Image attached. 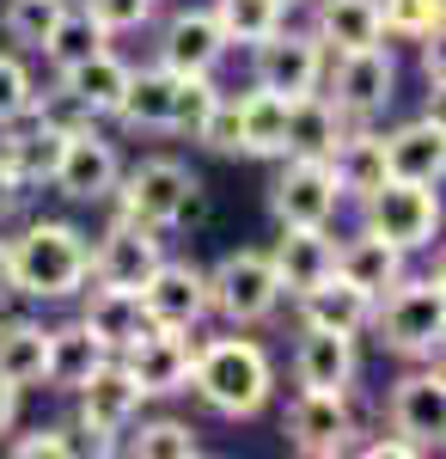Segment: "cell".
Wrapping results in <instances>:
<instances>
[{
    "label": "cell",
    "mask_w": 446,
    "mask_h": 459,
    "mask_svg": "<svg viewBox=\"0 0 446 459\" xmlns=\"http://www.w3.org/2000/svg\"><path fill=\"white\" fill-rule=\"evenodd\" d=\"M6 282L25 300H73L92 282V239L73 221H31L6 239Z\"/></svg>",
    "instance_id": "cell-1"
},
{
    "label": "cell",
    "mask_w": 446,
    "mask_h": 459,
    "mask_svg": "<svg viewBox=\"0 0 446 459\" xmlns=\"http://www.w3.org/2000/svg\"><path fill=\"white\" fill-rule=\"evenodd\" d=\"M190 392L202 398L214 417L251 423V417H263V404L275 398V361L257 337H214V343H196Z\"/></svg>",
    "instance_id": "cell-2"
},
{
    "label": "cell",
    "mask_w": 446,
    "mask_h": 459,
    "mask_svg": "<svg viewBox=\"0 0 446 459\" xmlns=\"http://www.w3.org/2000/svg\"><path fill=\"white\" fill-rule=\"evenodd\" d=\"M110 203H116V214H129L141 227H153V233H177L184 221H202L208 214V190L184 160L153 153V160H141L135 172L116 178Z\"/></svg>",
    "instance_id": "cell-3"
},
{
    "label": "cell",
    "mask_w": 446,
    "mask_h": 459,
    "mask_svg": "<svg viewBox=\"0 0 446 459\" xmlns=\"http://www.w3.org/2000/svg\"><path fill=\"white\" fill-rule=\"evenodd\" d=\"M379 343L404 361H434L446 337V288L441 276H398L373 300Z\"/></svg>",
    "instance_id": "cell-4"
},
{
    "label": "cell",
    "mask_w": 446,
    "mask_h": 459,
    "mask_svg": "<svg viewBox=\"0 0 446 459\" xmlns=\"http://www.w3.org/2000/svg\"><path fill=\"white\" fill-rule=\"evenodd\" d=\"M281 307V282H275L270 251H227L208 270V313H220L233 331H251Z\"/></svg>",
    "instance_id": "cell-5"
},
{
    "label": "cell",
    "mask_w": 446,
    "mask_h": 459,
    "mask_svg": "<svg viewBox=\"0 0 446 459\" xmlns=\"http://www.w3.org/2000/svg\"><path fill=\"white\" fill-rule=\"evenodd\" d=\"M73 398H80V435H86L80 447H86V454H116V435L135 423L141 404H147V398H141V386H135V374H129L116 355H110V361H99Z\"/></svg>",
    "instance_id": "cell-6"
},
{
    "label": "cell",
    "mask_w": 446,
    "mask_h": 459,
    "mask_svg": "<svg viewBox=\"0 0 446 459\" xmlns=\"http://www.w3.org/2000/svg\"><path fill=\"white\" fill-rule=\"evenodd\" d=\"M324 80H330L324 99L343 110V123H373V117H385V105L398 99V62H391L385 43L330 56V62H324Z\"/></svg>",
    "instance_id": "cell-7"
},
{
    "label": "cell",
    "mask_w": 446,
    "mask_h": 459,
    "mask_svg": "<svg viewBox=\"0 0 446 459\" xmlns=\"http://www.w3.org/2000/svg\"><path fill=\"white\" fill-rule=\"evenodd\" d=\"M361 203H367V233L391 239L398 251H422V246H434V233H441V196H434V184L385 178L373 196H361Z\"/></svg>",
    "instance_id": "cell-8"
},
{
    "label": "cell",
    "mask_w": 446,
    "mask_h": 459,
    "mask_svg": "<svg viewBox=\"0 0 446 459\" xmlns=\"http://www.w3.org/2000/svg\"><path fill=\"white\" fill-rule=\"evenodd\" d=\"M116 178H123V160H116V142L104 135L99 123H80V129L62 135L49 190H62L68 203H110Z\"/></svg>",
    "instance_id": "cell-9"
},
{
    "label": "cell",
    "mask_w": 446,
    "mask_h": 459,
    "mask_svg": "<svg viewBox=\"0 0 446 459\" xmlns=\"http://www.w3.org/2000/svg\"><path fill=\"white\" fill-rule=\"evenodd\" d=\"M343 203L330 160H312V153H281V172L270 184V214L281 227H330V214Z\"/></svg>",
    "instance_id": "cell-10"
},
{
    "label": "cell",
    "mask_w": 446,
    "mask_h": 459,
    "mask_svg": "<svg viewBox=\"0 0 446 459\" xmlns=\"http://www.w3.org/2000/svg\"><path fill=\"white\" fill-rule=\"evenodd\" d=\"M287 447L306 459H337L355 447V417H348V392H300L281 417Z\"/></svg>",
    "instance_id": "cell-11"
},
{
    "label": "cell",
    "mask_w": 446,
    "mask_h": 459,
    "mask_svg": "<svg viewBox=\"0 0 446 459\" xmlns=\"http://www.w3.org/2000/svg\"><path fill=\"white\" fill-rule=\"evenodd\" d=\"M159 257H166V233H153V227H141V221H129V214H116V221L99 233V246H92V282L141 288L153 270H159Z\"/></svg>",
    "instance_id": "cell-12"
},
{
    "label": "cell",
    "mask_w": 446,
    "mask_h": 459,
    "mask_svg": "<svg viewBox=\"0 0 446 459\" xmlns=\"http://www.w3.org/2000/svg\"><path fill=\"white\" fill-rule=\"evenodd\" d=\"M257 49V86H270L281 99H300V92H318L324 86V62H330V49L318 43L312 31H270L263 43H251Z\"/></svg>",
    "instance_id": "cell-13"
},
{
    "label": "cell",
    "mask_w": 446,
    "mask_h": 459,
    "mask_svg": "<svg viewBox=\"0 0 446 459\" xmlns=\"http://www.w3.org/2000/svg\"><path fill=\"white\" fill-rule=\"evenodd\" d=\"M141 307L159 331H196L208 318V270L190 257H159V270L141 282Z\"/></svg>",
    "instance_id": "cell-14"
},
{
    "label": "cell",
    "mask_w": 446,
    "mask_h": 459,
    "mask_svg": "<svg viewBox=\"0 0 446 459\" xmlns=\"http://www.w3.org/2000/svg\"><path fill=\"white\" fill-rule=\"evenodd\" d=\"M129 374H135L141 398H177V392H190V368H196V343H190V331H147L135 337L129 350L116 355Z\"/></svg>",
    "instance_id": "cell-15"
},
{
    "label": "cell",
    "mask_w": 446,
    "mask_h": 459,
    "mask_svg": "<svg viewBox=\"0 0 446 459\" xmlns=\"http://www.w3.org/2000/svg\"><path fill=\"white\" fill-rule=\"evenodd\" d=\"M391 429L416 441L422 454H434L441 447V429H446V380L441 368H416L404 374L398 386H391Z\"/></svg>",
    "instance_id": "cell-16"
},
{
    "label": "cell",
    "mask_w": 446,
    "mask_h": 459,
    "mask_svg": "<svg viewBox=\"0 0 446 459\" xmlns=\"http://www.w3.org/2000/svg\"><path fill=\"white\" fill-rule=\"evenodd\" d=\"M355 374H361V355H355L348 331H324V325L300 331V343H294V380H300V392H348Z\"/></svg>",
    "instance_id": "cell-17"
},
{
    "label": "cell",
    "mask_w": 446,
    "mask_h": 459,
    "mask_svg": "<svg viewBox=\"0 0 446 459\" xmlns=\"http://www.w3.org/2000/svg\"><path fill=\"white\" fill-rule=\"evenodd\" d=\"M385 147V178H410V184H441L446 172V123L441 110L416 117V123H398L391 135H379Z\"/></svg>",
    "instance_id": "cell-18"
},
{
    "label": "cell",
    "mask_w": 446,
    "mask_h": 459,
    "mask_svg": "<svg viewBox=\"0 0 446 459\" xmlns=\"http://www.w3.org/2000/svg\"><path fill=\"white\" fill-rule=\"evenodd\" d=\"M270 264L281 294H306L312 282H324L337 270V239H330V227H281Z\"/></svg>",
    "instance_id": "cell-19"
},
{
    "label": "cell",
    "mask_w": 446,
    "mask_h": 459,
    "mask_svg": "<svg viewBox=\"0 0 446 459\" xmlns=\"http://www.w3.org/2000/svg\"><path fill=\"white\" fill-rule=\"evenodd\" d=\"M227 49H233V43L220 37L214 13H177V19H166V31H159V68H172V74H214Z\"/></svg>",
    "instance_id": "cell-20"
},
{
    "label": "cell",
    "mask_w": 446,
    "mask_h": 459,
    "mask_svg": "<svg viewBox=\"0 0 446 459\" xmlns=\"http://www.w3.org/2000/svg\"><path fill=\"white\" fill-rule=\"evenodd\" d=\"M80 325H86V331H92L110 355H123L135 337H147V331H153V318H147V307H141V288H104V282H92Z\"/></svg>",
    "instance_id": "cell-21"
},
{
    "label": "cell",
    "mask_w": 446,
    "mask_h": 459,
    "mask_svg": "<svg viewBox=\"0 0 446 459\" xmlns=\"http://www.w3.org/2000/svg\"><path fill=\"white\" fill-rule=\"evenodd\" d=\"M56 153H62V129L37 123V117H19V123H0V166L13 172L19 190H37L56 172Z\"/></svg>",
    "instance_id": "cell-22"
},
{
    "label": "cell",
    "mask_w": 446,
    "mask_h": 459,
    "mask_svg": "<svg viewBox=\"0 0 446 459\" xmlns=\"http://www.w3.org/2000/svg\"><path fill=\"white\" fill-rule=\"evenodd\" d=\"M294 300H300V325H324V331H348V337H361L373 325V294L343 282L337 270L324 282H312L306 294H294Z\"/></svg>",
    "instance_id": "cell-23"
},
{
    "label": "cell",
    "mask_w": 446,
    "mask_h": 459,
    "mask_svg": "<svg viewBox=\"0 0 446 459\" xmlns=\"http://www.w3.org/2000/svg\"><path fill=\"white\" fill-rule=\"evenodd\" d=\"M239 110V153L244 160H281L287 153V99L270 86H251L233 99Z\"/></svg>",
    "instance_id": "cell-24"
},
{
    "label": "cell",
    "mask_w": 446,
    "mask_h": 459,
    "mask_svg": "<svg viewBox=\"0 0 446 459\" xmlns=\"http://www.w3.org/2000/svg\"><path fill=\"white\" fill-rule=\"evenodd\" d=\"M312 37H318L330 56H348V49H373V43H385L379 0H318Z\"/></svg>",
    "instance_id": "cell-25"
},
{
    "label": "cell",
    "mask_w": 446,
    "mask_h": 459,
    "mask_svg": "<svg viewBox=\"0 0 446 459\" xmlns=\"http://www.w3.org/2000/svg\"><path fill=\"white\" fill-rule=\"evenodd\" d=\"M172 99H177V74L172 68H129V86H123V105L110 123H123V129H153V135H166V123H172Z\"/></svg>",
    "instance_id": "cell-26"
},
{
    "label": "cell",
    "mask_w": 446,
    "mask_h": 459,
    "mask_svg": "<svg viewBox=\"0 0 446 459\" xmlns=\"http://www.w3.org/2000/svg\"><path fill=\"white\" fill-rule=\"evenodd\" d=\"M404 257H410V251H398L391 239H379V233H355V239H343V246H337V276L379 300L385 288L404 276Z\"/></svg>",
    "instance_id": "cell-27"
},
{
    "label": "cell",
    "mask_w": 446,
    "mask_h": 459,
    "mask_svg": "<svg viewBox=\"0 0 446 459\" xmlns=\"http://www.w3.org/2000/svg\"><path fill=\"white\" fill-rule=\"evenodd\" d=\"M56 80H62L73 99H80V110H86L92 123H104V117H116V105H123V86H129V62H123V56H110V49H99V56H86L80 68L56 74Z\"/></svg>",
    "instance_id": "cell-28"
},
{
    "label": "cell",
    "mask_w": 446,
    "mask_h": 459,
    "mask_svg": "<svg viewBox=\"0 0 446 459\" xmlns=\"http://www.w3.org/2000/svg\"><path fill=\"white\" fill-rule=\"evenodd\" d=\"M49 368V325L37 318H0V380L6 386H43Z\"/></svg>",
    "instance_id": "cell-29"
},
{
    "label": "cell",
    "mask_w": 446,
    "mask_h": 459,
    "mask_svg": "<svg viewBox=\"0 0 446 459\" xmlns=\"http://www.w3.org/2000/svg\"><path fill=\"white\" fill-rule=\"evenodd\" d=\"M330 172H337V190H343V196H373L379 184H385V147H379V135L367 123H355V129L337 135Z\"/></svg>",
    "instance_id": "cell-30"
},
{
    "label": "cell",
    "mask_w": 446,
    "mask_h": 459,
    "mask_svg": "<svg viewBox=\"0 0 446 459\" xmlns=\"http://www.w3.org/2000/svg\"><path fill=\"white\" fill-rule=\"evenodd\" d=\"M99 361H110V350H104L80 318H73V325H56V331H49V368H43V386L80 392V386H86V374H92Z\"/></svg>",
    "instance_id": "cell-31"
},
{
    "label": "cell",
    "mask_w": 446,
    "mask_h": 459,
    "mask_svg": "<svg viewBox=\"0 0 446 459\" xmlns=\"http://www.w3.org/2000/svg\"><path fill=\"white\" fill-rule=\"evenodd\" d=\"M343 110L324 99V86L318 92H300V99H287V153H312V160H330V147L343 135Z\"/></svg>",
    "instance_id": "cell-32"
},
{
    "label": "cell",
    "mask_w": 446,
    "mask_h": 459,
    "mask_svg": "<svg viewBox=\"0 0 446 459\" xmlns=\"http://www.w3.org/2000/svg\"><path fill=\"white\" fill-rule=\"evenodd\" d=\"M99 49H110V31H104L86 6H62V19H56V25H49V37L37 43V56H43L56 74L80 68V62H86V56H99Z\"/></svg>",
    "instance_id": "cell-33"
},
{
    "label": "cell",
    "mask_w": 446,
    "mask_h": 459,
    "mask_svg": "<svg viewBox=\"0 0 446 459\" xmlns=\"http://www.w3.org/2000/svg\"><path fill=\"white\" fill-rule=\"evenodd\" d=\"M208 13H214L220 37H227V43H244V49H251V43H263L270 31H281V25H287V13H281L275 0H214Z\"/></svg>",
    "instance_id": "cell-34"
},
{
    "label": "cell",
    "mask_w": 446,
    "mask_h": 459,
    "mask_svg": "<svg viewBox=\"0 0 446 459\" xmlns=\"http://www.w3.org/2000/svg\"><path fill=\"white\" fill-rule=\"evenodd\" d=\"M129 435V429H123ZM116 447H129L141 459H196L202 454V441H196V429L177 423V417H153V423H141L129 441H116Z\"/></svg>",
    "instance_id": "cell-35"
},
{
    "label": "cell",
    "mask_w": 446,
    "mask_h": 459,
    "mask_svg": "<svg viewBox=\"0 0 446 459\" xmlns=\"http://www.w3.org/2000/svg\"><path fill=\"white\" fill-rule=\"evenodd\" d=\"M220 105V86H214V74H177V99H172V123H166V135H202V123L214 117Z\"/></svg>",
    "instance_id": "cell-36"
},
{
    "label": "cell",
    "mask_w": 446,
    "mask_h": 459,
    "mask_svg": "<svg viewBox=\"0 0 446 459\" xmlns=\"http://www.w3.org/2000/svg\"><path fill=\"white\" fill-rule=\"evenodd\" d=\"M62 6L68 0H6L0 6V31L13 37V43H25V49H37L49 37V25L62 19Z\"/></svg>",
    "instance_id": "cell-37"
},
{
    "label": "cell",
    "mask_w": 446,
    "mask_h": 459,
    "mask_svg": "<svg viewBox=\"0 0 446 459\" xmlns=\"http://www.w3.org/2000/svg\"><path fill=\"white\" fill-rule=\"evenodd\" d=\"M379 25L385 37H441V0H379Z\"/></svg>",
    "instance_id": "cell-38"
},
{
    "label": "cell",
    "mask_w": 446,
    "mask_h": 459,
    "mask_svg": "<svg viewBox=\"0 0 446 459\" xmlns=\"http://www.w3.org/2000/svg\"><path fill=\"white\" fill-rule=\"evenodd\" d=\"M31 92H37L31 68H25L13 49H0V123H19V117L31 110Z\"/></svg>",
    "instance_id": "cell-39"
},
{
    "label": "cell",
    "mask_w": 446,
    "mask_h": 459,
    "mask_svg": "<svg viewBox=\"0 0 446 459\" xmlns=\"http://www.w3.org/2000/svg\"><path fill=\"white\" fill-rule=\"evenodd\" d=\"M153 6H159V0H86V13H92L110 37L116 31H141V25L153 19Z\"/></svg>",
    "instance_id": "cell-40"
},
{
    "label": "cell",
    "mask_w": 446,
    "mask_h": 459,
    "mask_svg": "<svg viewBox=\"0 0 446 459\" xmlns=\"http://www.w3.org/2000/svg\"><path fill=\"white\" fill-rule=\"evenodd\" d=\"M13 454L19 459H68V454H86V447L73 441V429H37L25 441H13Z\"/></svg>",
    "instance_id": "cell-41"
},
{
    "label": "cell",
    "mask_w": 446,
    "mask_h": 459,
    "mask_svg": "<svg viewBox=\"0 0 446 459\" xmlns=\"http://www.w3.org/2000/svg\"><path fill=\"white\" fill-rule=\"evenodd\" d=\"M202 147H214V153H239V110H233V99L220 92V105H214V117L202 123V135H196Z\"/></svg>",
    "instance_id": "cell-42"
},
{
    "label": "cell",
    "mask_w": 446,
    "mask_h": 459,
    "mask_svg": "<svg viewBox=\"0 0 446 459\" xmlns=\"http://www.w3.org/2000/svg\"><path fill=\"white\" fill-rule=\"evenodd\" d=\"M361 454H367V459H416L422 447H416V441H404V435L391 429V435H379V441H361Z\"/></svg>",
    "instance_id": "cell-43"
},
{
    "label": "cell",
    "mask_w": 446,
    "mask_h": 459,
    "mask_svg": "<svg viewBox=\"0 0 446 459\" xmlns=\"http://www.w3.org/2000/svg\"><path fill=\"white\" fill-rule=\"evenodd\" d=\"M13 423H19V386L0 380V435H13Z\"/></svg>",
    "instance_id": "cell-44"
},
{
    "label": "cell",
    "mask_w": 446,
    "mask_h": 459,
    "mask_svg": "<svg viewBox=\"0 0 446 459\" xmlns=\"http://www.w3.org/2000/svg\"><path fill=\"white\" fill-rule=\"evenodd\" d=\"M19 196H25V190H19V184H13V172H6V166H0V214L13 209V203H19Z\"/></svg>",
    "instance_id": "cell-45"
},
{
    "label": "cell",
    "mask_w": 446,
    "mask_h": 459,
    "mask_svg": "<svg viewBox=\"0 0 446 459\" xmlns=\"http://www.w3.org/2000/svg\"><path fill=\"white\" fill-rule=\"evenodd\" d=\"M0 288H13L6 282V239H0Z\"/></svg>",
    "instance_id": "cell-46"
},
{
    "label": "cell",
    "mask_w": 446,
    "mask_h": 459,
    "mask_svg": "<svg viewBox=\"0 0 446 459\" xmlns=\"http://www.w3.org/2000/svg\"><path fill=\"white\" fill-rule=\"evenodd\" d=\"M275 6H281V13H294V6H306V0H275Z\"/></svg>",
    "instance_id": "cell-47"
}]
</instances>
